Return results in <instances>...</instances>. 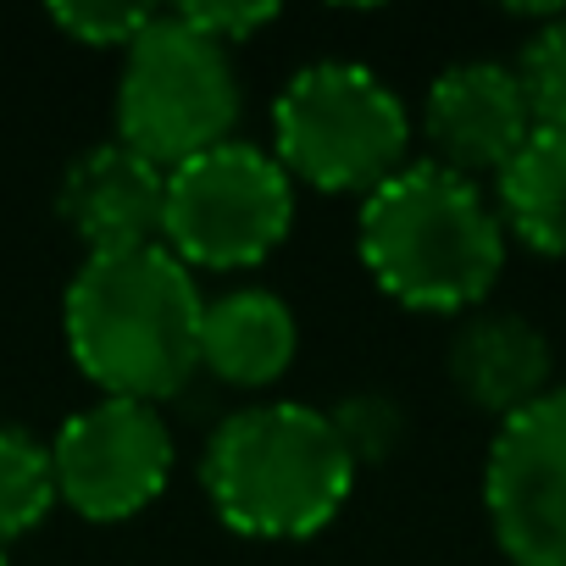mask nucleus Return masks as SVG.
Masks as SVG:
<instances>
[{"instance_id":"obj_1","label":"nucleus","mask_w":566,"mask_h":566,"mask_svg":"<svg viewBox=\"0 0 566 566\" xmlns=\"http://www.w3.org/2000/svg\"><path fill=\"white\" fill-rule=\"evenodd\" d=\"M200 317L195 272L167 244L84 255L62 301L78 373L101 395L145 406L172 400L200 373Z\"/></svg>"},{"instance_id":"obj_2","label":"nucleus","mask_w":566,"mask_h":566,"mask_svg":"<svg viewBox=\"0 0 566 566\" xmlns=\"http://www.w3.org/2000/svg\"><path fill=\"white\" fill-rule=\"evenodd\" d=\"M356 244L373 283L411 312H472L505 266L500 206L439 161H406L373 189Z\"/></svg>"},{"instance_id":"obj_3","label":"nucleus","mask_w":566,"mask_h":566,"mask_svg":"<svg viewBox=\"0 0 566 566\" xmlns=\"http://www.w3.org/2000/svg\"><path fill=\"white\" fill-rule=\"evenodd\" d=\"M356 472L334 411L301 400H261L222 417L200 461L211 511L244 538L323 533L345 511Z\"/></svg>"},{"instance_id":"obj_4","label":"nucleus","mask_w":566,"mask_h":566,"mask_svg":"<svg viewBox=\"0 0 566 566\" xmlns=\"http://www.w3.org/2000/svg\"><path fill=\"white\" fill-rule=\"evenodd\" d=\"M272 145L290 178L367 200L406 167L411 117L373 67L312 62L272 101Z\"/></svg>"},{"instance_id":"obj_5","label":"nucleus","mask_w":566,"mask_h":566,"mask_svg":"<svg viewBox=\"0 0 566 566\" xmlns=\"http://www.w3.org/2000/svg\"><path fill=\"white\" fill-rule=\"evenodd\" d=\"M239 128L233 51L200 34L184 12H156L123 51L117 78V139L156 167H184Z\"/></svg>"},{"instance_id":"obj_6","label":"nucleus","mask_w":566,"mask_h":566,"mask_svg":"<svg viewBox=\"0 0 566 566\" xmlns=\"http://www.w3.org/2000/svg\"><path fill=\"white\" fill-rule=\"evenodd\" d=\"M295 222V178L277 156L228 139L167 172L161 244L195 272H233L266 261Z\"/></svg>"},{"instance_id":"obj_7","label":"nucleus","mask_w":566,"mask_h":566,"mask_svg":"<svg viewBox=\"0 0 566 566\" xmlns=\"http://www.w3.org/2000/svg\"><path fill=\"white\" fill-rule=\"evenodd\" d=\"M56 500L90 522L139 516L172 478V428L161 406L101 395L51 439Z\"/></svg>"},{"instance_id":"obj_8","label":"nucleus","mask_w":566,"mask_h":566,"mask_svg":"<svg viewBox=\"0 0 566 566\" xmlns=\"http://www.w3.org/2000/svg\"><path fill=\"white\" fill-rule=\"evenodd\" d=\"M483 505L516 566H566V389L500 422L483 461Z\"/></svg>"},{"instance_id":"obj_9","label":"nucleus","mask_w":566,"mask_h":566,"mask_svg":"<svg viewBox=\"0 0 566 566\" xmlns=\"http://www.w3.org/2000/svg\"><path fill=\"white\" fill-rule=\"evenodd\" d=\"M422 134L433 145L428 161L461 172V178H500L511 156L533 134V112L522 101L516 67L500 62H455L428 84L422 101Z\"/></svg>"},{"instance_id":"obj_10","label":"nucleus","mask_w":566,"mask_h":566,"mask_svg":"<svg viewBox=\"0 0 566 566\" xmlns=\"http://www.w3.org/2000/svg\"><path fill=\"white\" fill-rule=\"evenodd\" d=\"M62 222L90 244V255L145 250L161 244L167 228V167L139 156L134 145L112 139L84 150L62 178Z\"/></svg>"},{"instance_id":"obj_11","label":"nucleus","mask_w":566,"mask_h":566,"mask_svg":"<svg viewBox=\"0 0 566 566\" xmlns=\"http://www.w3.org/2000/svg\"><path fill=\"white\" fill-rule=\"evenodd\" d=\"M549 339L516 312H478L450 339V378L461 400L500 422L549 395Z\"/></svg>"},{"instance_id":"obj_12","label":"nucleus","mask_w":566,"mask_h":566,"mask_svg":"<svg viewBox=\"0 0 566 566\" xmlns=\"http://www.w3.org/2000/svg\"><path fill=\"white\" fill-rule=\"evenodd\" d=\"M301 323L272 290H228L206 301L200 317V367L228 389H266L295 367Z\"/></svg>"},{"instance_id":"obj_13","label":"nucleus","mask_w":566,"mask_h":566,"mask_svg":"<svg viewBox=\"0 0 566 566\" xmlns=\"http://www.w3.org/2000/svg\"><path fill=\"white\" fill-rule=\"evenodd\" d=\"M494 195L500 222L522 244L566 255V128H533L511 167L494 178Z\"/></svg>"},{"instance_id":"obj_14","label":"nucleus","mask_w":566,"mask_h":566,"mask_svg":"<svg viewBox=\"0 0 566 566\" xmlns=\"http://www.w3.org/2000/svg\"><path fill=\"white\" fill-rule=\"evenodd\" d=\"M56 505V467L51 444L23 428H0V544L34 533Z\"/></svg>"},{"instance_id":"obj_15","label":"nucleus","mask_w":566,"mask_h":566,"mask_svg":"<svg viewBox=\"0 0 566 566\" xmlns=\"http://www.w3.org/2000/svg\"><path fill=\"white\" fill-rule=\"evenodd\" d=\"M516 84L533 112V128H566V18L527 34L516 56Z\"/></svg>"},{"instance_id":"obj_16","label":"nucleus","mask_w":566,"mask_h":566,"mask_svg":"<svg viewBox=\"0 0 566 566\" xmlns=\"http://www.w3.org/2000/svg\"><path fill=\"white\" fill-rule=\"evenodd\" d=\"M150 18L156 12H145V7H95V0H78V7H51V23L62 34H73L78 45H117V51H128L145 34Z\"/></svg>"},{"instance_id":"obj_17","label":"nucleus","mask_w":566,"mask_h":566,"mask_svg":"<svg viewBox=\"0 0 566 566\" xmlns=\"http://www.w3.org/2000/svg\"><path fill=\"white\" fill-rule=\"evenodd\" d=\"M334 422H339V433H345L356 467L389 455V450L400 444V428H406V422H400V406L384 400V395H356V400H345V406L334 411Z\"/></svg>"},{"instance_id":"obj_18","label":"nucleus","mask_w":566,"mask_h":566,"mask_svg":"<svg viewBox=\"0 0 566 566\" xmlns=\"http://www.w3.org/2000/svg\"><path fill=\"white\" fill-rule=\"evenodd\" d=\"M178 12H184V18H189L200 34H211L217 45H228V51L277 18L272 7H178Z\"/></svg>"},{"instance_id":"obj_19","label":"nucleus","mask_w":566,"mask_h":566,"mask_svg":"<svg viewBox=\"0 0 566 566\" xmlns=\"http://www.w3.org/2000/svg\"><path fill=\"white\" fill-rule=\"evenodd\" d=\"M0 566H12V560H7V549H0Z\"/></svg>"}]
</instances>
